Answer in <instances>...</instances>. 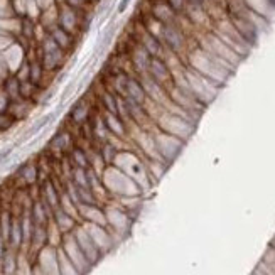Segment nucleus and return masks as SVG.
<instances>
[{
  "label": "nucleus",
  "instance_id": "nucleus-1",
  "mask_svg": "<svg viewBox=\"0 0 275 275\" xmlns=\"http://www.w3.org/2000/svg\"><path fill=\"white\" fill-rule=\"evenodd\" d=\"M186 66H189L191 70H194L196 73L202 74L204 78L211 79L213 83H216L218 86H225L226 81L230 79V76L235 73L237 68L230 66L225 61L218 59L216 56L209 54L208 51H204L201 46H194L187 51L186 54Z\"/></svg>",
  "mask_w": 275,
  "mask_h": 275
},
{
  "label": "nucleus",
  "instance_id": "nucleus-2",
  "mask_svg": "<svg viewBox=\"0 0 275 275\" xmlns=\"http://www.w3.org/2000/svg\"><path fill=\"white\" fill-rule=\"evenodd\" d=\"M115 167H118L120 171H124L127 176L132 177L140 187L142 191L150 189L152 186V179L149 176V171H147V164H146V159L142 155H139L137 152H132L128 149H122L115 157L113 164Z\"/></svg>",
  "mask_w": 275,
  "mask_h": 275
},
{
  "label": "nucleus",
  "instance_id": "nucleus-3",
  "mask_svg": "<svg viewBox=\"0 0 275 275\" xmlns=\"http://www.w3.org/2000/svg\"><path fill=\"white\" fill-rule=\"evenodd\" d=\"M103 186L111 194H117L120 198H137L144 196V191L132 177H128L124 171H120L115 165H107L101 172Z\"/></svg>",
  "mask_w": 275,
  "mask_h": 275
},
{
  "label": "nucleus",
  "instance_id": "nucleus-4",
  "mask_svg": "<svg viewBox=\"0 0 275 275\" xmlns=\"http://www.w3.org/2000/svg\"><path fill=\"white\" fill-rule=\"evenodd\" d=\"M154 125L157 128L164 130V132L171 133V135L177 137V139L189 142V139L196 132V125L194 122H191L187 117H184L183 113L174 110H164L162 115L154 122Z\"/></svg>",
  "mask_w": 275,
  "mask_h": 275
},
{
  "label": "nucleus",
  "instance_id": "nucleus-5",
  "mask_svg": "<svg viewBox=\"0 0 275 275\" xmlns=\"http://www.w3.org/2000/svg\"><path fill=\"white\" fill-rule=\"evenodd\" d=\"M152 34H155L161 42L164 44V48L167 53L174 54L177 57H183L187 54V37L186 32L183 31L179 24H157V29H155Z\"/></svg>",
  "mask_w": 275,
  "mask_h": 275
},
{
  "label": "nucleus",
  "instance_id": "nucleus-6",
  "mask_svg": "<svg viewBox=\"0 0 275 275\" xmlns=\"http://www.w3.org/2000/svg\"><path fill=\"white\" fill-rule=\"evenodd\" d=\"M152 135H154L155 149H157L159 157H161V161L165 162L167 165L174 164L177 161V157L183 154L184 147H186V144H187V142H184V140L171 135V133L157 128L155 125L152 127Z\"/></svg>",
  "mask_w": 275,
  "mask_h": 275
},
{
  "label": "nucleus",
  "instance_id": "nucleus-7",
  "mask_svg": "<svg viewBox=\"0 0 275 275\" xmlns=\"http://www.w3.org/2000/svg\"><path fill=\"white\" fill-rule=\"evenodd\" d=\"M198 46H201V48L208 51L209 54L216 56L218 59L225 61V63H228L233 68H237L238 64H240V61L243 59L240 54L235 53V51L231 49L221 37H218L213 31H206L200 37V41H198Z\"/></svg>",
  "mask_w": 275,
  "mask_h": 275
},
{
  "label": "nucleus",
  "instance_id": "nucleus-8",
  "mask_svg": "<svg viewBox=\"0 0 275 275\" xmlns=\"http://www.w3.org/2000/svg\"><path fill=\"white\" fill-rule=\"evenodd\" d=\"M211 31L215 32L218 37H221L223 41H225L235 53L240 54L241 57H247L248 54H250L252 48L243 41V37L238 34V31L233 27V24L230 22V19H228L226 16L223 17V19L216 20V24L211 27Z\"/></svg>",
  "mask_w": 275,
  "mask_h": 275
},
{
  "label": "nucleus",
  "instance_id": "nucleus-9",
  "mask_svg": "<svg viewBox=\"0 0 275 275\" xmlns=\"http://www.w3.org/2000/svg\"><path fill=\"white\" fill-rule=\"evenodd\" d=\"M37 54L41 57V63L44 66V70L48 73H54V71H57L64 64L68 53L64 49H61L49 34H46L44 39L41 41Z\"/></svg>",
  "mask_w": 275,
  "mask_h": 275
},
{
  "label": "nucleus",
  "instance_id": "nucleus-10",
  "mask_svg": "<svg viewBox=\"0 0 275 275\" xmlns=\"http://www.w3.org/2000/svg\"><path fill=\"white\" fill-rule=\"evenodd\" d=\"M61 250L64 252V255L68 257V258L71 260V263L76 267V269L79 270V274L85 275L88 272L90 269H92L93 263L90 262L88 258H86V255L83 253L81 247L78 245V241H76L74 235L73 233H66L63 238V248Z\"/></svg>",
  "mask_w": 275,
  "mask_h": 275
},
{
  "label": "nucleus",
  "instance_id": "nucleus-11",
  "mask_svg": "<svg viewBox=\"0 0 275 275\" xmlns=\"http://www.w3.org/2000/svg\"><path fill=\"white\" fill-rule=\"evenodd\" d=\"M147 74H149L154 81H157L159 85L164 86L165 90L174 83V73H172V68L169 66L165 57L152 56L149 68H147Z\"/></svg>",
  "mask_w": 275,
  "mask_h": 275
},
{
  "label": "nucleus",
  "instance_id": "nucleus-12",
  "mask_svg": "<svg viewBox=\"0 0 275 275\" xmlns=\"http://www.w3.org/2000/svg\"><path fill=\"white\" fill-rule=\"evenodd\" d=\"M128 59H130V66L133 70V74H144L147 73V68H149V63L152 59L150 53L133 37V41L130 42L128 46Z\"/></svg>",
  "mask_w": 275,
  "mask_h": 275
},
{
  "label": "nucleus",
  "instance_id": "nucleus-13",
  "mask_svg": "<svg viewBox=\"0 0 275 275\" xmlns=\"http://www.w3.org/2000/svg\"><path fill=\"white\" fill-rule=\"evenodd\" d=\"M105 215H107V225L113 228L111 233H120L122 237L128 235L133 218L128 215L125 208H108Z\"/></svg>",
  "mask_w": 275,
  "mask_h": 275
},
{
  "label": "nucleus",
  "instance_id": "nucleus-14",
  "mask_svg": "<svg viewBox=\"0 0 275 275\" xmlns=\"http://www.w3.org/2000/svg\"><path fill=\"white\" fill-rule=\"evenodd\" d=\"M133 37H135L137 41H139L140 44L144 46V48L149 51L150 56H161V57H164V54H165L164 44H162L161 39H159L155 34H152V32L144 24L140 25V27L137 29L135 32H133Z\"/></svg>",
  "mask_w": 275,
  "mask_h": 275
},
{
  "label": "nucleus",
  "instance_id": "nucleus-15",
  "mask_svg": "<svg viewBox=\"0 0 275 275\" xmlns=\"http://www.w3.org/2000/svg\"><path fill=\"white\" fill-rule=\"evenodd\" d=\"M73 235H74L76 241H78V245L81 247L83 253L86 255V258L95 265V263L101 258L103 253L100 252L98 247H96V243L93 241V238L90 237V233L86 231V228H74Z\"/></svg>",
  "mask_w": 275,
  "mask_h": 275
},
{
  "label": "nucleus",
  "instance_id": "nucleus-16",
  "mask_svg": "<svg viewBox=\"0 0 275 275\" xmlns=\"http://www.w3.org/2000/svg\"><path fill=\"white\" fill-rule=\"evenodd\" d=\"M127 100H132L135 103L146 105L149 96H147V92L144 88L142 79L137 74H128V79H127V88H125V96Z\"/></svg>",
  "mask_w": 275,
  "mask_h": 275
},
{
  "label": "nucleus",
  "instance_id": "nucleus-17",
  "mask_svg": "<svg viewBox=\"0 0 275 275\" xmlns=\"http://www.w3.org/2000/svg\"><path fill=\"white\" fill-rule=\"evenodd\" d=\"M103 118L105 124H107V128L110 132L111 139H127L128 132H127V125L117 113H110V111H103Z\"/></svg>",
  "mask_w": 275,
  "mask_h": 275
},
{
  "label": "nucleus",
  "instance_id": "nucleus-18",
  "mask_svg": "<svg viewBox=\"0 0 275 275\" xmlns=\"http://www.w3.org/2000/svg\"><path fill=\"white\" fill-rule=\"evenodd\" d=\"M70 118H71V122H73L74 125H78V127L88 124L90 118H92V105H90L85 98L78 100L73 105V108H71Z\"/></svg>",
  "mask_w": 275,
  "mask_h": 275
},
{
  "label": "nucleus",
  "instance_id": "nucleus-19",
  "mask_svg": "<svg viewBox=\"0 0 275 275\" xmlns=\"http://www.w3.org/2000/svg\"><path fill=\"white\" fill-rule=\"evenodd\" d=\"M48 34L56 41V44L59 46L61 49H64L66 53H70L74 46V34L68 32L66 29H63L61 25H54L48 31Z\"/></svg>",
  "mask_w": 275,
  "mask_h": 275
},
{
  "label": "nucleus",
  "instance_id": "nucleus-20",
  "mask_svg": "<svg viewBox=\"0 0 275 275\" xmlns=\"http://www.w3.org/2000/svg\"><path fill=\"white\" fill-rule=\"evenodd\" d=\"M34 100H16L10 103V108H9V113L12 115L16 120H24L31 115V111L34 110Z\"/></svg>",
  "mask_w": 275,
  "mask_h": 275
},
{
  "label": "nucleus",
  "instance_id": "nucleus-21",
  "mask_svg": "<svg viewBox=\"0 0 275 275\" xmlns=\"http://www.w3.org/2000/svg\"><path fill=\"white\" fill-rule=\"evenodd\" d=\"M53 216H54V223H56V226L59 228L61 233L66 235L74 230V216H71L70 213H66L63 208L54 209Z\"/></svg>",
  "mask_w": 275,
  "mask_h": 275
},
{
  "label": "nucleus",
  "instance_id": "nucleus-22",
  "mask_svg": "<svg viewBox=\"0 0 275 275\" xmlns=\"http://www.w3.org/2000/svg\"><path fill=\"white\" fill-rule=\"evenodd\" d=\"M2 90L7 93V96L10 98V101L20 100V79L14 73H10L5 79H3Z\"/></svg>",
  "mask_w": 275,
  "mask_h": 275
},
{
  "label": "nucleus",
  "instance_id": "nucleus-23",
  "mask_svg": "<svg viewBox=\"0 0 275 275\" xmlns=\"http://www.w3.org/2000/svg\"><path fill=\"white\" fill-rule=\"evenodd\" d=\"M70 146H71V133L66 132V130L56 132L49 142V149L54 152H64L66 149H70Z\"/></svg>",
  "mask_w": 275,
  "mask_h": 275
},
{
  "label": "nucleus",
  "instance_id": "nucleus-24",
  "mask_svg": "<svg viewBox=\"0 0 275 275\" xmlns=\"http://www.w3.org/2000/svg\"><path fill=\"white\" fill-rule=\"evenodd\" d=\"M146 164H147V171H149L152 183H159V181L164 177L165 171H167V167H169L165 162L155 161V159H146Z\"/></svg>",
  "mask_w": 275,
  "mask_h": 275
},
{
  "label": "nucleus",
  "instance_id": "nucleus-25",
  "mask_svg": "<svg viewBox=\"0 0 275 275\" xmlns=\"http://www.w3.org/2000/svg\"><path fill=\"white\" fill-rule=\"evenodd\" d=\"M100 101L103 111H110V113H117L118 111V95H115L111 90L105 88L100 95Z\"/></svg>",
  "mask_w": 275,
  "mask_h": 275
},
{
  "label": "nucleus",
  "instance_id": "nucleus-26",
  "mask_svg": "<svg viewBox=\"0 0 275 275\" xmlns=\"http://www.w3.org/2000/svg\"><path fill=\"white\" fill-rule=\"evenodd\" d=\"M71 162H73V167L88 169L92 165L90 154L85 149H81V147H73V150H71Z\"/></svg>",
  "mask_w": 275,
  "mask_h": 275
},
{
  "label": "nucleus",
  "instance_id": "nucleus-27",
  "mask_svg": "<svg viewBox=\"0 0 275 275\" xmlns=\"http://www.w3.org/2000/svg\"><path fill=\"white\" fill-rule=\"evenodd\" d=\"M19 34L22 36L24 39H27V41H32V39L36 37V22H34L32 17H29V16L20 17Z\"/></svg>",
  "mask_w": 275,
  "mask_h": 275
},
{
  "label": "nucleus",
  "instance_id": "nucleus-28",
  "mask_svg": "<svg viewBox=\"0 0 275 275\" xmlns=\"http://www.w3.org/2000/svg\"><path fill=\"white\" fill-rule=\"evenodd\" d=\"M115 36V25L110 24L101 31V34L98 36V42H96V51H105L110 46V42L113 41Z\"/></svg>",
  "mask_w": 275,
  "mask_h": 275
},
{
  "label": "nucleus",
  "instance_id": "nucleus-29",
  "mask_svg": "<svg viewBox=\"0 0 275 275\" xmlns=\"http://www.w3.org/2000/svg\"><path fill=\"white\" fill-rule=\"evenodd\" d=\"M17 176L22 181H25L27 184H34L37 181V165L32 164V162H27V164H24L19 169V174Z\"/></svg>",
  "mask_w": 275,
  "mask_h": 275
},
{
  "label": "nucleus",
  "instance_id": "nucleus-30",
  "mask_svg": "<svg viewBox=\"0 0 275 275\" xmlns=\"http://www.w3.org/2000/svg\"><path fill=\"white\" fill-rule=\"evenodd\" d=\"M53 118H54V113H48V115H44V117L39 118V120H36V124L25 132V137H32V135H36V133H39L51 120H53Z\"/></svg>",
  "mask_w": 275,
  "mask_h": 275
},
{
  "label": "nucleus",
  "instance_id": "nucleus-31",
  "mask_svg": "<svg viewBox=\"0 0 275 275\" xmlns=\"http://www.w3.org/2000/svg\"><path fill=\"white\" fill-rule=\"evenodd\" d=\"M16 122L17 120L10 113H0V132H7L9 128H12Z\"/></svg>",
  "mask_w": 275,
  "mask_h": 275
},
{
  "label": "nucleus",
  "instance_id": "nucleus-32",
  "mask_svg": "<svg viewBox=\"0 0 275 275\" xmlns=\"http://www.w3.org/2000/svg\"><path fill=\"white\" fill-rule=\"evenodd\" d=\"M63 3L73 7L76 10H88L92 5V0H63Z\"/></svg>",
  "mask_w": 275,
  "mask_h": 275
},
{
  "label": "nucleus",
  "instance_id": "nucleus-33",
  "mask_svg": "<svg viewBox=\"0 0 275 275\" xmlns=\"http://www.w3.org/2000/svg\"><path fill=\"white\" fill-rule=\"evenodd\" d=\"M165 2L171 5V9L174 10L176 14L184 16V12H186V7H187V0H165Z\"/></svg>",
  "mask_w": 275,
  "mask_h": 275
},
{
  "label": "nucleus",
  "instance_id": "nucleus-34",
  "mask_svg": "<svg viewBox=\"0 0 275 275\" xmlns=\"http://www.w3.org/2000/svg\"><path fill=\"white\" fill-rule=\"evenodd\" d=\"M10 98L7 96V93L2 90V86H0V113H9V108H10Z\"/></svg>",
  "mask_w": 275,
  "mask_h": 275
},
{
  "label": "nucleus",
  "instance_id": "nucleus-35",
  "mask_svg": "<svg viewBox=\"0 0 275 275\" xmlns=\"http://www.w3.org/2000/svg\"><path fill=\"white\" fill-rule=\"evenodd\" d=\"M189 5H196V7H202V9L208 10V7L213 3V0H187Z\"/></svg>",
  "mask_w": 275,
  "mask_h": 275
},
{
  "label": "nucleus",
  "instance_id": "nucleus-36",
  "mask_svg": "<svg viewBox=\"0 0 275 275\" xmlns=\"http://www.w3.org/2000/svg\"><path fill=\"white\" fill-rule=\"evenodd\" d=\"M130 3H132V0H120V2H118V5H117V14H118V16H122V14L128 9Z\"/></svg>",
  "mask_w": 275,
  "mask_h": 275
},
{
  "label": "nucleus",
  "instance_id": "nucleus-37",
  "mask_svg": "<svg viewBox=\"0 0 275 275\" xmlns=\"http://www.w3.org/2000/svg\"><path fill=\"white\" fill-rule=\"evenodd\" d=\"M10 152H12V149H5V150H2L0 152V164H2L3 161H5L7 157L10 155Z\"/></svg>",
  "mask_w": 275,
  "mask_h": 275
},
{
  "label": "nucleus",
  "instance_id": "nucleus-38",
  "mask_svg": "<svg viewBox=\"0 0 275 275\" xmlns=\"http://www.w3.org/2000/svg\"><path fill=\"white\" fill-rule=\"evenodd\" d=\"M101 2V0H92V5H93V3H100Z\"/></svg>",
  "mask_w": 275,
  "mask_h": 275
}]
</instances>
